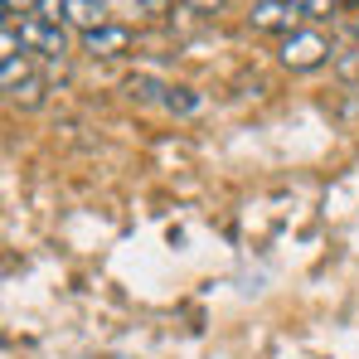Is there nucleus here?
Returning a JSON list of instances; mask_svg holds the SVG:
<instances>
[{"instance_id": "15", "label": "nucleus", "mask_w": 359, "mask_h": 359, "mask_svg": "<svg viewBox=\"0 0 359 359\" xmlns=\"http://www.w3.org/2000/svg\"><path fill=\"white\" fill-rule=\"evenodd\" d=\"M34 5H39V0H5V20H15V15H34Z\"/></svg>"}, {"instance_id": "9", "label": "nucleus", "mask_w": 359, "mask_h": 359, "mask_svg": "<svg viewBox=\"0 0 359 359\" xmlns=\"http://www.w3.org/2000/svg\"><path fill=\"white\" fill-rule=\"evenodd\" d=\"M301 20H330L335 15V0H292Z\"/></svg>"}, {"instance_id": "14", "label": "nucleus", "mask_w": 359, "mask_h": 359, "mask_svg": "<svg viewBox=\"0 0 359 359\" xmlns=\"http://www.w3.org/2000/svg\"><path fill=\"white\" fill-rule=\"evenodd\" d=\"M229 0H184V10H194V15H219Z\"/></svg>"}, {"instance_id": "17", "label": "nucleus", "mask_w": 359, "mask_h": 359, "mask_svg": "<svg viewBox=\"0 0 359 359\" xmlns=\"http://www.w3.org/2000/svg\"><path fill=\"white\" fill-rule=\"evenodd\" d=\"M355 39H359V20H355Z\"/></svg>"}, {"instance_id": "18", "label": "nucleus", "mask_w": 359, "mask_h": 359, "mask_svg": "<svg viewBox=\"0 0 359 359\" xmlns=\"http://www.w3.org/2000/svg\"><path fill=\"white\" fill-rule=\"evenodd\" d=\"M345 5H359V0H345Z\"/></svg>"}, {"instance_id": "10", "label": "nucleus", "mask_w": 359, "mask_h": 359, "mask_svg": "<svg viewBox=\"0 0 359 359\" xmlns=\"http://www.w3.org/2000/svg\"><path fill=\"white\" fill-rule=\"evenodd\" d=\"M165 107H170V112H180V117H189V112L199 107V97H194L189 88H170V93H165Z\"/></svg>"}, {"instance_id": "11", "label": "nucleus", "mask_w": 359, "mask_h": 359, "mask_svg": "<svg viewBox=\"0 0 359 359\" xmlns=\"http://www.w3.org/2000/svg\"><path fill=\"white\" fill-rule=\"evenodd\" d=\"M20 39H25V34H15V20H5V29H0V54H5V59H20Z\"/></svg>"}, {"instance_id": "1", "label": "nucleus", "mask_w": 359, "mask_h": 359, "mask_svg": "<svg viewBox=\"0 0 359 359\" xmlns=\"http://www.w3.org/2000/svg\"><path fill=\"white\" fill-rule=\"evenodd\" d=\"M325 59H335V49H330V39L320 29H297V34L282 39V63L292 73H311V68H320Z\"/></svg>"}, {"instance_id": "8", "label": "nucleus", "mask_w": 359, "mask_h": 359, "mask_svg": "<svg viewBox=\"0 0 359 359\" xmlns=\"http://www.w3.org/2000/svg\"><path fill=\"white\" fill-rule=\"evenodd\" d=\"M25 78H29V63L25 59H0V88H5V93H10L15 83H25Z\"/></svg>"}, {"instance_id": "7", "label": "nucleus", "mask_w": 359, "mask_h": 359, "mask_svg": "<svg viewBox=\"0 0 359 359\" xmlns=\"http://www.w3.org/2000/svg\"><path fill=\"white\" fill-rule=\"evenodd\" d=\"M126 93H131L136 102H165V93H170V88H165V83H156V78H131V83H126Z\"/></svg>"}, {"instance_id": "5", "label": "nucleus", "mask_w": 359, "mask_h": 359, "mask_svg": "<svg viewBox=\"0 0 359 359\" xmlns=\"http://www.w3.org/2000/svg\"><path fill=\"white\" fill-rule=\"evenodd\" d=\"M63 25L93 34V29L107 25V5H102V0H63Z\"/></svg>"}, {"instance_id": "13", "label": "nucleus", "mask_w": 359, "mask_h": 359, "mask_svg": "<svg viewBox=\"0 0 359 359\" xmlns=\"http://www.w3.org/2000/svg\"><path fill=\"white\" fill-rule=\"evenodd\" d=\"M34 15H39V20H49V25H63V0H39V5H34Z\"/></svg>"}, {"instance_id": "4", "label": "nucleus", "mask_w": 359, "mask_h": 359, "mask_svg": "<svg viewBox=\"0 0 359 359\" xmlns=\"http://www.w3.org/2000/svg\"><path fill=\"white\" fill-rule=\"evenodd\" d=\"M83 49H88V54H97V59H117V54H126V49H131V29L107 20L102 29L83 34Z\"/></svg>"}, {"instance_id": "2", "label": "nucleus", "mask_w": 359, "mask_h": 359, "mask_svg": "<svg viewBox=\"0 0 359 359\" xmlns=\"http://www.w3.org/2000/svg\"><path fill=\"white\" fill-rule=\"evenodd\" d=\"M20 34H25V44H29L34 54H44V59H63V54H68L63 25H49V20H39V15H25V20H20Z\"/></svg>"}, {"instance_id": "3", "label": "nucleus", "mask_w": 359, "mask_h": 359, "mask_svg": "<svg viewBox=\"0 0 359 359\" xmlns=\"http://www.w3.org/2000/svg\"><path fill=\"white\" fill-rule=\"evenodd\" d=\"M252 29H262V34H297V25H301V15H297V5L292 0H257L252 5Z\"/></svg>"}, {"instance_id": "12", "label": "nucleus", "mask_w": 359, "mask_h": 359, "mask_svg": "<svg viewBox=\"0 0 359 359\" xmlns=\"http://www.w3.org/2000/svg\"><path fill=\"white\" fill-rule=\"evenodd\" d=\"M335 68H340V78H345V83H359V49L335 54Z\"/></svg>"}, {"instance_id": "6", "label": "nucleus", "mask_w": 359, "mask_h": 359, "mask_svg": "<svg viewBox=\"0 0 359 359\" xmlns=\"http://www.w3.org/2000/svg\"><path fill=\"white\" fill-rule=\"evenodd\" d=\"M5 97H10L20 112H34V107H44V78H34V73H29V78H25V83H15Z\"/></svg>"}, {"instance_id": "16", "label": "nucleus", "mask_w": 359, "mask_h": 359, "mask_svg": "<svg viewBox=\"0 0 359 359\" xmlns=\"http://www.w3.org/2000/svg\"><path fill=\"white\" fill-rule=\"evenodd\" d=\"M141 15H170V0H136Z\"/></svg>"}]
</instances>
